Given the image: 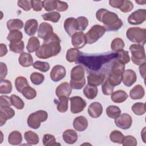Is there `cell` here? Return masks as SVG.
<instances>
[{"label": "cell", "instance_id": "cell-1", "mask_svg": "<svg viewBox=\"0 0 146 146\" xmlns=\"http://www.w3.org/2000/svg\"><path fill=\"white\" fill-rule=\"evenodd\" d=\"M60 43V38L56 34L53 33L50 37L43 40V44L36 51L35 55L43 59L57 55L61 50Z\"/></svg>", "mask_w": 146, "mask_h": 146}, {"label": "cell", "instance_id": "cell-2", "mask_svg": "<svg viewBox=\"0 0 146 146\" xmlns=\"http://www.w3.org/2000/svg\"><path fill=\"white\" fill-rule=\"evenodd\" d=\"M117 57V52L99 55H80L78 62L83 64L86 67V69L91 71H98L104 63L108 62L113 58L116 59Z\"/></svg>", "mask_w": 146, "mask_h": 146}, {"label": "cell", "instance_id": "cell-3", "mask_svg": "<svg viewBox=\"0 0 146 146\" xmlns=\"http://www.w3.org/2000/svg\"><path fill=\"white\" fill-rule=\"evenodd\" d=\"M96 17L104 24L103 27L108 31H117L123 26V22L117 15L106 9H99L96 13Z\"/></svg>", "mask_w": 146, "mask_h": 146}, {"label": "cell", "instance_id": "cell-4", "mask_svg": "<svg viewBox=\"0 0 146 146\" xmlns=\"http://www.w3.org/2000/svg\"><path fill=\"white\" fill-rule=\"evenodd\" d=\"M84 70L82 66L78 65L72 68L71 71L70 86L75 90H80L86 84Z\"/></svg>", "mask_w": 146, "mask_h": 146}, {"label": "cell", "instance_id": "cell-5", "mask_svg": "<svg viewBox=\"0 0 146 146\" xmlns=\"http://www.w3.org/2000/svg\"><path fill=\"white\" fill-rule=\"evenodd\" d=\"M124 70L125 64L116 59L112 64L108 77L107 78L109 82L112 86L115 87L121 83Z\"/></svg>", "mask_w": 146, "mask_h": 146}, {"label": "cell", "instance_id": "cell-6", "mask_svg": "<svg viewBox=\"0 0 146 146\" xmlns=\"http://www.w3.org/2000/svg\"><path fill=\"white\" fill-rule=\"evenodd\" d=\"M126 36L131 42L143 46L146 41V29L139 27H130L127 30Z\"/></svg>", "mask_w": 146, "mask_h": 146}, {"label": "cell", "instance_id": "cell-7", "mask_svg": "<svg viewBox=\"0 0 146 146\" xmlns=\"http://www.w3.org/2000/svg\"><path fill=\"white\" fill-rule=\"evenodd\" d=\"M129 50L132 54L131 60L134 64L140 66L145 63V54L143 45L139 44H131L129 47Z\"/></svg>", "mask_w": 146, "mask_h": 146}, {"label": "cell", "instance_id": "cell-8", "mask_svg": "<svg viewBox=\"0 0 146 146\" xmlns=\"http://www.w3.org/2000/svg\"><path fill=\"white\" fill-rule=\"evenodd\" d=\"M47 112L43 110H39L31 113L27 119L28 125L34 129H38L40 126V123L47 119Z\"/></svg>", "mask_w": 146, "mask_h": 146}, {"label": "cell", "instance_id": "cell-9", "mask_svg": "<svg viewBox=\"0 0 146 146\" xmlns=\"http://www.w3.org/2000/svg\"><path fill=\"white\" fill-rule=\"evenodd\" d=\"M106 31L103 26L94 25L86 34L87 43L88 44L94 43L105 34Z\"/></svg>", "mask_w": 146, "mask_h": 146}, {"label": "cell", "instance_id": "cell-10", "mask_svg": "<svg viewBox=\"0 0 146 146\" xmlns=\"http://www.w3.org/2000/svg\"><path fill=\"white\" fill-rule=\"evenodd\" d=\"M70 110L72 113H78L83 111L86 106V101L80 96H72L70 98Z\"/></svg>", "mask_w": 146, "mask_h": 146}, {"label": "cell", "instance_id": "cell-11", "mask_svg": "<svg viewBox=\"0 0 146 146\" xmlns=\"http://www.w3.org/2000/svg\"><path fill=\"white\" fill-rule=\"evenodd\" d=\"M146 20L145 9H138L133 12L128 18V22L130 25H137L143 23Z\"/></svg>", "mask_w": 146, "mask_h": 146}, {"label": "cell", "instance_id": "cell-12", "mask_svg": "<svg viewBox=\"0 0 146 146\" xmlns=\"http://www.w3.org/2000/svg\"><path fill=\"white\" fill-rule=\"evenodd\" d=\"M115 124L119 128L123 129L129 128L132 123V119L131 116L126 113L120 114L115 120Z\"/></svg>", "mask_w": 146, "mask_h": 146}, {"label": "cell", "instance_id": "cell-13", "mask_svg": "<svg viewBox=\"0 0 146 146\" xmlns=\"http://www.w3.org/2000/svg\"><path fill=\"white\" fill-rule=\"evenodd\" d=\"M66 74V68L62 65H55L51 70L50 76L51 79L55 82L62 80Z\"/></svg>", "mask_w": 146, "mask_h": 146}, {"label": "cell", "instance_id": "cell-14", "mask_svg": "<svg viewBox=\"0 0 146 146\" xmlns=\"http://www.w3.org/2000/svg\"><path fill=\"white\" fill-rule=\"evenodd\" d=\"M52 26L46 22H42L39 26L38 31V36L39 38L44 40L48 39L53 34Z\"/></svg>", "mask_w": 146, "mask_h": 146}, {"label": "cell", "instance_id": "cell-15", "mask_svg": "<svg viewBox=\"0 0 146 146\" xmlns=\"http://www.w3.org/2000/svg\"><path fill=\"white\" fill-rule=\"evenodd\" d=\"M71 43L76 48H82L87 43L86 35L82 31L76 32L71 36Z\"/></svg>", "mask_w": 146, "mask_h": 146}, {"label": "cell", "instance_id": "cell-16", "mask_svg": "<svg viewBox=\"0 0 146 146\" xmlns=\"http://www.w3.org/2000/svg\"><path fill=\"white\" fill-rule=\"evenodd\" d=\"M64 28L67 34L70 36H72L78 30L76 19L73 17L67 18L64 22Z\"/></svg>", "mask_w": 146, "mask_h": 146}, {"label": "cell", "instance_id": "cell-17", "mask_svg": "<svg viewBox=\"0 0 146 146\" xmlns=\"http://www.w3.org/2000/svg\"><path fill=\"white\" fill-rule=\"evenodd\" d=\"M105 78L106 76L103 73H90L87 76L88 84L97 87L104 82Z\"/></svg>", "mask_w": 146, "mask_h": 146}, {"label": "cell", "instance_id": "cell-18", "mask_svg": "<svg viewBox=\"0 0 146 146\" xmlns=\"http://www.w3.org/2000/svg\"><path fill=\"white\" fill-rule=\"evenodd\" d=\"M137 80V76L136 72L131 69H128L124 70L122 82L123 84L127 87H131L132 86L136 81Z\"/></svg>", "mask_w": 146, "mask_h": 146}, {"label": "cell", "instance_id": "cell-19", "mask_svg": "<svg viewBox=\"0 0 146 146\" xmlns=\"http://www.w3.org/2000/svg\"><path fill=\"white\" fill-rule=\"evenodd\" d=\"M72 88L67 82H63L60 84L56 88L55 94L58 98L60 97L68 98L71 94Z\"/></svg>", "mask_w": 146, "mask_h": 146}, {"label": "cell", "instance_id": "cell-20", "mask_svg": "<svg viewBox=\"0 0 146 146\" xmlns=\"http://www.w3.org/2000/svg\"><path fill=\"white\" fill-rule=\"evenodd\" d=\"M103 112V107L99 102L92 103L88 108V113L91 117L98 118Z\"/></svg>", "mask_w": 146, "mask_h": 146}, {"label": "cell", "instance_id": "cell-21", "mask_svg": "<svg viewBox=\"0 0 146 146\" xmlns=\"http://www.w3.org/2000/svg\"><path fill=\"white\" fill-rule=\"evenodd\" d=\"M15 115L14 110L10 108H1L0 109V126L4 125L7 120L11 119Z\"/></svg>", "mask_w": 146, "mask_h": 146}, {"label": "cell", "instance_id": "cell-22", "mask_svg": "<svg viewBox=\"0 0 146 146\" xmlns=\"http://www.w3.org/2000/svg\"><path fill=\"white\" fill-rule=\"evenodd\" d=\"M88 120L86 117L79 116L76 117L73 121V127L78 131L82 132L86 130L88 127Z\"/></svg>", "mask_w": 146, "mask_h": 146}, {"label": "cell", "instance_id": "cell-23", "mask_svg": "<svg viewBox=\"0 0 146 146\" xmlns=\"http://www.w3.org/2000/svg\"><path fill=\"white\" fill-rule=\"evenodd\" d=\"M38 23L35 19H31L27 20L25 22L24 30L27 35L29 36H33L36 32L38 29Z\"/></svg>", "mask_w": 146, "mask_h": 146}, {"label": "cell", "instance_id": "cell-24", "mask_svg": "<svg viewBox=\"0 0 146 146\" xmlns=\"http://www.w3.org/2000/svg\"><path fill=\"white\" fill-rule=\"evenodd\" d=\"M62 137L64 141L68 144H74L78 140V134L73 129H67L64 131Z\"/></svg>", "mask_w": 146, "mask_h": 146}, {"label": "cell", "instance_id": "cell-25", "mask_svg": "<svg viewBox=\"0 0 146 146\" xmlns=\"http://www.w3.org/2000/svg\"><path fill=\"white\" fill-rule=\"evenodd\" d=\"M144 88L140 84L136 85L129 92V96L133 100L140 99L144 97Z\"/></svg>", "mask_w": 146, "mask_h": 146}, {"label": "cell", "instance_id": "cell-26", "mask_svg": "<svg viewBox=\"0 0 146 146\" xmlns=\"http://www.w3.org/2000/svg\"><path fill=\"white\" fill-rule=\"evenodd\" d=\"M18 60L21 66L24 67H30L33 64V58L30 53L22 52Z\"/></svg>", "mask_w": 146, "mask_h": 146}, {"label": "cell", "instance_id": "cell-27", "mask_svg": "<svg viewBox=\"0 0 146 146\" xmlns=\"http://www.w3.org/2000/svg\"><path fill=\"white\" fill-rule=\"evenodd\" d=\"M128 97V94L123 90H117L111 94V100L116 103H120L125 102Z\"/></svg>", "mask_w": 146, "mask_h": 146}, {"label": "cell", "instance_id": "cell-28", "mask_svg": "<svg viewBox=\"0 0 146 146\" xmlns=\"http://www.w3.org/2000/svg\"><path fill=\"white\" fill-rule=\"evenodd\" d=\"M80 55L81 52L78 48H71L67 51L66 58L68 62H75L78 60Z\"/></svg>", "mask_w": 146, "mask_h": 146}, {"label": "cell", "instance_id": "cell-29", "mask_svg": "<svg viewBox=\"0 0 146 146\" xmlns=\"http://www.w3.org/2000/svg\"><path fill=\"white\" fill-rule=\"evenodd\" d=\"M22 141V136L21 132L17 131H12L8 136V142L14 145H19Z\"/></svg>", "mask_w": 146, "mask_h": 146}, {"label": "cell", "instance_id": "cell-30", "mask_svg": "<svg viewBox=\"0 0 146 146\" xmlns=\"http://www.w3.org/2000/svg\"><path fill=\"white\" fill-rule=\"evenodd\" d=\"M24 137L26 142L30 145L37 144L39 141V138L38 134L31 131H26L24 133Z\"/></svg>", "mask_w": 146, "mask_h": 146}, {"label": "cell", "instance_id": "cell-31", "mask_svg": "<svg viewBox=\"0 0 146 146\" xmlns=\"http://www.w3.org/2000/svg\"><path fill=\"white\" fill-rule=\"evenodd\" d=\"M23 27V22L19 19H12L7 22V27L10 31L13 30H19Z\"/></svg>", "mask_w": 146, "mask_h": 146}, {"label": "cell", "instance_id": "cell-32", "mask_svg": "<svg viewBox=\"0 0 146 146\" xmlns=\"http://www.w3.org/2000/svg\"><path fill=\"white\" fill-rule=\"evenodd\" d=\"M97 87L92 86L89 84H87L83 89V94L84 96L88 99H94L95 98L98 94Z\"/></svg>", "mask_w": 146, "mask_h": 146}, {"label": "cell", "instance_id": "cell-33", "mask_svg": "<svg viewBox=\"0 0 146 146\" xmlns=\"http://www.w3.org/2000/svg\"><path fill=\"white\" fill-rule=\"evenodd\" d=\"M39 46L40 42L38 38L35 36H31L29 39L26 48L29 52H33L36 51Z\"/></svg>", "mask_w": 146, "mask_h": 146}, {"label": "cell", "instance_id": "cell-34", "mask_svg": "<svg viewBox=\"0 0 146 146\" xmlns=\"http://www.w3.org/2000/svg\"><path fill=\"white\" fill-rule=\"evenodd\" d=\"M54 102L56 103L57 110L60 112L64 113L67 111L68 98L60 97L59 98V100H55Z\"/></svg>", "mask_w": 146, "mask_h": 146}, {"label": "cell", "instance_id": "cell-35", "mask_svg": "<svg viewBox=\"0 0 146 146\" xmlns=\"http://www.w3.org/2000/svg\"><path fill=\"white\" fill-rule=\"evenodd\" d=\"M15 86L17 90L19 92H22L23 90L29 86L28 81L24 76H18L15 80Z\"/></svg>", "mask_w": 146, "mask_h": 146}, {"label": "cell", "instance_id": "cell-36", "mask_svg": "<svg viewBox=\"0 0 146 146\" xmlns=\"http://www.w3.org/2000/svg\"><path fill=\"white\" fill-rule=\"evenodd\" d=\"M12 91V84L10 80L6 79L1 80L0 93L1 94H10Z\"/></svg>", "mask_w": 146, "mask_h": 146}, {"label": "cell", "instance_id": "cell-37", "mask_svg": "<svg viewBox=\"0 0 146 146\" xmlns=\"http://www.w3.org/2000/svg\"><path fill=\"white\" fill-rule=\"evenodd\" d=\"M107 115L112 119H116L121 114V110L116 106H110L106 109Z\"/></svg>", "mask_w": 146, "mask_h": 146}, {"label": "cell", "instance_id": "cell-38", "mask_svg": "<svg viewBox=\"0 0 146 146\" xmlns=\"http://www.w3.org/2000/svg\"><path fill=\"white\" fill-rule=\"evenodd\" d=\"M24 42L22 40L16 42H12L10 43L9 44L10 50L12 52L17 54H22L24 50Z\"/></svg>", "mask_w": 146, "mask_h": 146}, {"label": "cell", "instance_id": "cell-39", "mask_svg": "<svg viewBox=\"0 0 146 146\" xmlns=\"http://www.w3.org/2000/svg\"><path fill=\"white\" fill-rule=\"evenodd\" d=\"M44 21H51L54 23H56L60 18V14L56 11H52L45 13L42 15Z\"/></svg>", "mask_w": 146, "mask_h": 146}, {"label": "cell", "instance_id": "cell-40", "mask_svg": "<svg viewBox=\"0 0 146 146\" xmlns=\"http://www.w3.org/2000/svg\"><path fill=\"white\" fill-rule=\"evenodd\" d=\"M23 34L21 31L19 30H13L10 32L7 36V39L10 43L16 42L22 40Z\"/></svg>", "mask_w": 146, "mask_h": 146}, {"label": "cell", "instance_id": "cell-41", "mask_svg": "<svg viewBox=\"0 0 146 146\" xmlns=\"http://www.w3.org/2000/svg\"><path fill=\"white\" fill-rule=\"evenodd\" d=\"M133 112L136 115H143L146 111L145 104L144 103L137 102L135 103L131 107Z\"/></svg>", "mask_w": 146, "mask_h": 146}, {"label": "cell", "instance_id": "cell-42", "mask_svg": "<svg viewBox=\"0 0 146 146\" xmlns=\"http://www.w3.org/2000/svg\"><path fill=\"white\" fill-rule=\"evenodd\" d=\"M125 46L123 40L120 38H116L112 40L111 44V48L112 50L114 51H119L123 50Z\"/></svg>", "mask_w": 146, "mask_h": 146}, {"label": "cell", "instance_id": "cell-43", "mask_svg": "<svg viewBox=\"0 0 146 146\" xmlns=\"http://www.w3.org/2000/svg\"><path fill=\"white\" fill-rule=\"evenodd\" d=\"M124 136L119 131L114 130L110 135V139L113 143L122 144Z\"/></svg>", "mask_w": 146, "mask_h": 146}, {"label": "cell", "instance_id": "cell-44", "mask_svg": "<svg viewBox=\"0 0 146 146\" xmlns=\"http://www.w3.org/2000/svg\"><path fill=\"white\" fill-rule=\"evenodd\" d=\"M23 96L28 100H31L35 98L36 96V91L35 90L30 86L25 87L21 92Z\"/></svg>", "mask_w": 146, "mask_h": 146}, {"label": "cell", "instance_id": "cell-45", "mask_svg": "<svg viewBox=\"0 0 146 146\" xmlns=\"http://www.w3.org/2000/svg\"><path fill=\"white\" fill-rule=\"evenodd\" d=\"M10 100L12 104V106H14L18 110H22L25 106V103L22 99L17 96L16 95L13 94L10 96Z\"/></svg>", "mask_w": 146, "mask_h": 146}, {"label": "cell", "instance_id": "cell-46", "mask_svg": "<svg viewBox=\"0 0 146 146\" xmlns=\"http://www.w3.org/2000/svg\"><path fill=\"white\" fill-rule=\"evenodd\" d=\"M43 144L44 145H60L59 143H57L56 142L55 137L51 134H44L42 139Z\"/></svg>", "mask_w": 146, "mask_h": 146}, {"label": "cell", "instance_id": "cell-47", "mask_svg": "<svg viewBox=\"0 0 146 146\" xmlns=\"http://www.w3.org/2000/svg\"><path fill=\"white\" fill-rule=\"evenodd\" d=\"M33 66L35 69L38 70L43 72H46L50 69V64L46 62L37 60L33 63Z\"/></svg>", "mask_w": 146, "mask_h": 146}, {"label": "cell", "instance_id": "cell-48", "mask_svg": "<svg viewBox=\"0 0 146 146\" xmlns=\"http://www.w3.org/2000/svg\"><path fill=\"white\" fill-rule=\"evenodd\" d=\"M117 57L116 59L124 64H125L129 62L130 61V57L128 54V51H125L124 50H121L117 52Z\"/></svg>", "mask_w": 146, "mask_h": 146}, {"label": "cell", "instance_id": "cell-49", "mask_svg": "<svg viewBox=\"0 0 146 146\" xmlns=\"http://www.w3.org/2000/svg\"><path fill=\"white\" fill-rule=\"evenodd\" d=\"M30 80L35 85L42 84L44 80V76L40 73L34 72L30 75Z\"/></svg>", "mask_w": 146, "mask_h": 146}, {"label": "cell", "instance_id": "cell-50", "mask_svg": "<svg viewBox=\"0 0 146 146\" xmlns=\"http://www.w3.org/2000/svg\"><path fill=\"white\" fill-rule=\"evenodd\" d=\"M114 89V86H112L108 81V79L107 78L105 81H104L102 86V90L103 94L105 95H110L112 94Z\"/></svg>", "mask_w": 146, "mask_h": 146}, {"label": "cell", "instance_id": "cell-51", "mask_svg": "<svg viewBox=\"0 0 146 146\" xmlns=\"http://www.w3.org/2000/svg\"><path fill=\"white\" fill-rule=\"evenodd\" d=\"M76 21L78 23V30L83 31L86 30V27L88 25V20L85 17H79L76 19Z\"/></svg>", "mask_w": 146, "mask_h": 146}, {"label": "cell", "instance_id": "cell-52", "mask_svg": "<svg viewBox=\"0 0 146 146\" xmlns=\"http://www.w3.org/2000/svg\"><path fill=\"white\" fill-rule=\"evenodd\" d=\"M43 7L46 11H51L56 10L57 7V1H43Z\"/></svg>", "mask_w": 146, "mask_h": 146}, {"label": "cell", "instance_id": "cell-53", "mask_svg": "<svg viewBox=\"0 0 146 146\" xmlns=\"http://www.w3.org/2000/svg\"><path fill=\"white\" fill-rule=\"evenodd\" d=\"M122 144L124 146H136L137 145V140L135 137L128 135L124 137Z\"/></svg>", "mask_w": 146, "mask_h": 146}, {"label": "cell", "instance_id": "cell-54", "mask_svg": "<svg viewBox=\"0 0 146 146\" xmlns=\"http://www.w3.org/2000/svg\"><path fill=\"white\" fill-rule=\"evenodd\" d=\"M12 106L10 98L6 95H1L0 96V107L1 108L10 107Z\"/></svg>", "mask_w": 146, "mask_h": 146}, {"label": "cell", "instance_id": "cell-55", "mask_svg": "<svg viewBox=\"0 0 146 146\" xmlns=\"http://www.w3.org/2000/svg\"><path fill=\"white\" fill-rule=\"evenodd\" d=\"M133 8V5L131 1H124L123 4L119 9L123 13H128L131 11Z\"/></svg>", "mask_w": 146, "mask_h": 146}, {"label": "cell", "instance_id": "cell-56", "mask_svg": "<svg viewBox=\"0 0 146 146\" xmlns=\"http://www.w3.org/2000/svg\"><path fill=\"white\" fill-rule=\"evenodd\" d=\"M18 6L22 8L24 11H27L31 10V1H18Z\"/></svg>", "mask_w": 146, "mask_h": 146}, {"label": "cell", "instance_id": "cell-57", "mask_svg": "<svg viewBox=\"0 0 146 146\" xmlns=\"http://www.w3.org/2000/svg\"><path fill=\"white\" fill-rule=\"evenodd\" d=\"M31 6L33 10L35 11H40L42 10L43 3L41 1H31Z\"/></svg>", "mask_w": 146, "mask_h": 146}, {"label": "cell", "instance_id": "cell-58", "mask_svg": "<svg viewBox=\"0 0 146 146\" xmlns=\"http://www.w3.org/2000/svg\"><path fill=\"white\" fill-rule=\"evenodd\" d=\"M68 6L65 2L57 1V7L56 10L58 11H64L67 10Z\"/></svg>", "mask_w": 146, "mask_h": 146}, {"label": "cell", "instance_id": "cell-59", "mask_svg": "<svg viewBox=\"0 0 146 146\" xmlns=\"http://www.w3.org/2000/svg\"><path fill=\"white\" fill-rule=\"evenodd\" d=\"M1 70V80H3L7 74V68L5 63L3 62L0 63Z\"/></svg>", "mask_w": 146, "mask_h": 146}, {"label": "cell", "instance_id": "cell-60", "mask_svg": "<svg viewBox=\"0 0 146 146\" xmlns=\"http://www.w3.org/2000/svg\"><path fill=\"white\" fill-rule=\"evenodd\" d=\"M124 0H110L109 1V4L111 6L114 8L120 9L123 4Z\"/></svg>", "mask_w": 146, "mask_h": 146}, {"label": "cell", "instance_id": "cell-61", "mask_svg": "<svg viewBox=\"0 0 146 146\" xmlns=\"http://www.w3.org/2000/svg\"><path fill=\"white\" fill-rule=\"evenodd\" d=\"M0 48H1L0 56L2 57V56H5L7 54V47H6V44H5L3 43H1L0 44Z\"/></svg>", "mask_w": 146, "mask_h": 146}, {"label": "cell", "instance_id": "cell-62", "mask_svg": "<svg viewBox=\"0 0 146 146\" xmlns=\"http://www.w3.org/2000/svg\"><path fill=\"white\" fill-rule=\"evenodd\" d=\"M145 63L140 65L139 67V71L141 76L143 79H145Z\"/></svg>", "mask_w": 146, "mask_h": 146}, {"label": "cell", "instance_id": "cell-63", "mask_svg": "<svg viewBox=\"0 0 146 146\" xmlns=\"http://www.w3.org/2000/svg\"><path fill=\"white\" fill-rule=\"evenodd\" d=\"M136 3H138L139 5H144L146 3L145 1H135Z\"/></svg>", "mask_w": 146, "mask_h": 146}]
</instances>
